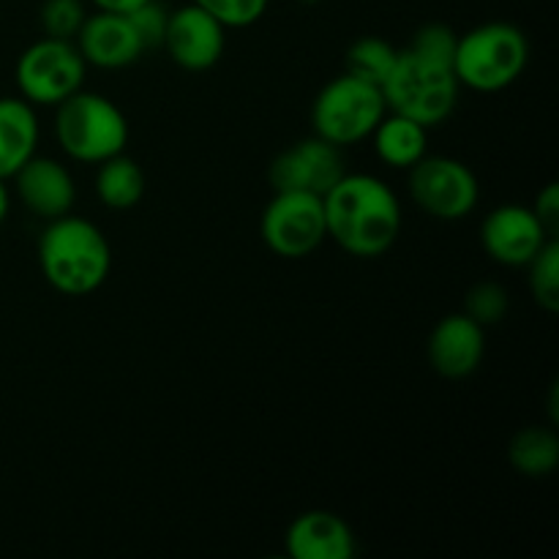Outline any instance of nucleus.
<instances>
[{
    "instance_id": "f257e3e1",
    "label": "nucleus",
    "mask_w": 559,
    "mask_h": 559,
    "mask_svg": "<svg viewBox=\"0 0 559 559\" xmlns=\"http://www.w3.org/2000/svg\"><path fill=\"white\" fill-rule=\"evenodd\" d=\"M322 207L328 238L358 260L388 254L402 235V200L377 175L344 173L322 194Z\"/></svg>"
},
{
    "instance_id": "f03ea898",
    "label": "nucleus",
    "mask_w": 559,
    "mask_h": 559,
    "mask_svg": "<svg viewBox=\"0 0 559 559\" xmlns=\"http://www.w3.org/2000/svg\"><path fill=\"white\" fill-rule=\"evenodd\" d=\"M36 257L49 287L69 298L96 293L112 267L109 240L91 218L74 213L47 222Z\"/></svg>"
},
{
    "instance_id": "7ed1b4c3",
    "label": "nucleus",
    "mask_w": 559,
    "mask_h": 559,
    "mask_svg": "<svg viewBox=\"0 0 559 559\" xmlns=\"http://www.w3.org/2000/svg\"><path fill=\"white\" fill-rule=\"evenodd\" d=\"M530 63V41L513 22H484L456 41L453 74L475 93H500L519 82Z\"/></svg>"
},
{
    "instance_id": "20e7f679",
    "label": "nucleus",
    "mask_w": 559,
    "mask_h": 559,
    "mask_svg": "<svg viewBox=\"0 0 559 559\" xmlns=\"http://www.w3.org/2000/svg\"><path fill=\"white\" fill-rule=\"evenodd\" d=\"M129 118L112 98L76 91L55 107V140L80 164H102L129 145Z\"/></svg>"
},
{
    "instance_id": "39448f33",
    "label": "nucleus",
    "mask_w": 559,
    "mask_h": 559,
    "mask_svg": "<svg viewBox=\"0 0 559 559\" xmlns=\"http://www.w3.org/2000/svg\"><path fill=\"white\" fill-rule=\"evenodd\" d=\"M456 74L448 66L429 63L418 55L402 49L391 76L382 82V98L391 112L413 118L415 123L435 129L445 123L459 102Z\"/></svg>"
},
{
    "instance_id": "423d86ee",
    "label": "nucleus",
    "mask_w": 559,
    "mask_h": 559,
    "mask_svg": "<svg viewBox=\"0 0 559 559\" xmlns=\"http://www.w3.org/2000/svg\"><path fill=\"white\" fill-rule=\"evenodd\" d=\"M385 112L382 87L344 71L314 96L311 131L344 151V147L369 140Z\"/></svg>"
},
{
    "instance_id": "0eeeda50",
    "label": "nucleus",
    "mask_w": 559,
    "mask_h": 559,
    "mask_svg": "<svg viewBox=\"0 0 559 559\" xmlns=\"http://www.w3.org/2000/svg\"><path fill=\"white\" fill-rule=\"evenodd\" d=\"M87 63L74 41L66 38H38L16 58L14 80L20 96L33 107H58L76 91H82Z\"/></svg>"
},
{
    "instance_id": "6e6552de",
    "label": "nucleus",
    "mask_w": 559,
    "mask_h": 559,
    "mask_svg": "<svg viewBox=\"0 0 559 559\" xmlns=\"http://www.w3.org/2000/svg\"><path fill=\"white\" fill-rule=\"evenodd\" d=\"M409 200L431 218L462 222L478 207L480 183L473 167L453 156L426 153L415 167L407 169Z\"/></svg>"
},
{
    "instance_id": "1a4fd4ad",
    "label": "nucleus",
    "mask_w": 559,
    "mask_h": 559,
    "mask_svg": "<svg viewBox=\"0 0 559 559\" xmlns=\"http://www.w3.org/2000/svg\"><path fill=\"white\" fill-rule=\"evenodd\" d=\"M262 243L282 260H304L328 240L322 197L311 191H273L260 218Z\"/></svg>"
},
{
    "instance_id": "9d476101",
    "label": "nucleus",
    "mask_w": 559,
    "mask_h": 559,
    "mask_svg": "<svg viewBox=\"0 0 559 559\" xmlns=\"http://www.w3.org/2000/svg\"><path fill=\"white\" fill-rule=\"evenodd\" d=\"M347 173L342 147L311 134L278 153L267 167V183L273 191H311L325 194Z\"/></svg>"
},
{
    "instance_id": "9b49d317",
    "label": "nucleus",
    "mask_w": 559,
    "mask_h": 559,
    "mask_svg": "<svg viewBox=\"0 0 559 559\" xmlns=\"http://www.w3.org/2000/svg\"><path fill=\"white\" fill-rule=\"evenodd\" d=\"M551 240L533 207L506 202L486 213L480 222V246L497 265L524 267Z\"/></svg>"
},
{
    "instance_id": "f8f14e48",
    "label": "nucleus",
    "mask_w": 559,
    "mask_h": 559,
    "mask_svg": "<svg viewBox=\"0 0 559 559\" xmlns=\"http://www.w3.org/2000/svg\"><path fill=\"white\" fill-rule=\"evenodd\" d=\"M162 47L183 71H207L222 60L227 27L197 3H186L169 11Z\"/></svg>"
},
{
    "instance_id": "ddd939ff",
    "label": "nucleus",
    "mask_w": 559,
    "mask_h": 559,
    "mask_svg": "<svg viewBox=\"0 0 559 559\" xmlns=\"http://www.w3.org/2000/svg\"><path fill=\"white\" fill-rule=\"evenodd\" d=\"M429 366L445 380H467L480 369L486 355V328L464 311L445 314L426 342Z\"/></svg>"
},
{
    "instance_id": "4468645a",
    "label": "nucleus",
    "mask_w": 559,
    "mask_h": 559,
    "mask_svg": "<svg viewBox=\"0 0 559 559\" xmlns=\"http://www.w3.org/2000/svg\"><path fill=\"white\" fill-rule=\"evenodd\" d=\"M76 49L87 66L102 71H120L134 66L145 52V44L136 36L129 14L98 11L87 14L74 38Z\"/></svg>"
},
{
    "instance_id": "2eb2a0df",
    "label": "nucleus",
    "mask_w": 559,
    "mask_h": 559,
    "mask_svg": "<svg viewBox=\"0 0 559 559\" xmlns=\"http://www.w3.org/2000/svg\"><path fill=\"white\" fill-rule=\"evenodd\" d=\"M14 191L27 213L52 222L74 211L76 183L63 162L52 156H33L14 173Z\"/></svg>"
},
{
    "instance_id": "dca6fc26",
    "label": "nucleus",
    "mask_w": 559,
    "mask_h": 559,
    "mask_svg": "<svg viewBox=\"0 0 559 559\" xmlns=\"http://www.w3.org/2000/svg\"><path fill=\"white\" fill-rule=\"evenodd\" d=\"M284 551L289 559H353L358 555V540L338 513L317 508L289 522Z\"/></svg>"
},
{
    "instance_id": "f3484780",
    "label": "nucleus",
    "mask_w": 559,
    "mask_h": 559,
    "mask_svg": "<svg viewBox=\"0 0 559 559\" xmlns=\"http://www.w3.org/2000/svg\"><path fill=\"white\" fill-rule=\"evenodd\" d=\"M38 115L22 96H0V178H14L16 169L38 151Z\"/></svg>"
},
{
    "instance_id": "a211bd4d",
    "label": "nucleus",
    "mask_w": 559,
    "mask_h": 559,
    "mask_svg": "<svg viewBox=\"0 0 559 559\" xmlns=\"http://www.w3.org/2000/svg\"><path fill=\"white\" fill-rule=\"evenodd\" d=\"M374 156L391 169H409L429 153V129L415 123L413 118L391 112L382 115L380 123L371 131Z\"/></svg>"
},
{
    "instance_id": "6ab92c4d",
    "label": "nucleus",
    "mask_w": 559,
    "mask_h": 559,
    "mask_svg": "<svg viewBox=\"0 0 559 559\" xmlns=\"http://www.w3.org/2000/svg\"><path fill=\"white\" fill-rule=\"evenodd\" d=\"M98 173L93 180L98 202L109 211H131L145 197V173L140 164L131 156L118 153V156L107 158V162L96 164Z\"/></svg>"
},
{
    "instance_id": "aec40b11",
    "label": "nucleus",
    "mask_w": 559,
    "mask_h": 559,
    "mask_svg": "<svg viewBox=\"0 0 559 559\" xmlns=\"http://www.w3.org/2000/svg\"><path fill=\"white\" fill-rule=\"evenodd\" d=\"M508 462L524 478H549L559 464V437L551 426H527L508 445Z\"/></svg>"
},
{
    "instance_id": "412c9836",
    "label": "nucleus",
    "mask_w": 559,
    "mask_h": 559,
    "mask_svg": "<svg viewBox=\"0 0 559 559\" xmlns=\"http://www.w3.org/2000/svg\"><path fill=\"white\" fill-rule=\"evenodd\" d=\"M399 52L402 49L393 47L391 41L380 36H360L358 41L349 44L347 49V74L358 76V80L380 85L391 76L393 66H396Z\"/></svg>"
},
{
    "instance_id": "4be33fe9",
    "label": "nucleus",
    "mask_w": 559,
    "mask_h": 559,
    "mask_svg": "<svg viewBox=\"0 0 559 559\" xmlns=\"http://www.w3.org/2000/svg\"><path fill=\"white\" fill-rule=\"evenodd\" d=\"M527 284L535 304L549 314L559 311V243L557 238L546 240L544 249L527 262Z\"/></svg>"
},
{
    "instance_id": "5701e85b",
    "label": "nucleus",
    "mask_w": 559,
    "mask_h": 559,
    "mask_svg": "<svg viewBox=\"0 0 559 559\" xmlns=\"http://www.w3.org/2000/svg\"><path fill=\"white\" fill-rule=\"evenodd\" d=\"M508 311H511V295L500 282L486 278V282L473 284L464 295V314L473 317L480 328L500 325Z\"/></svg>"
},
{
    "instance_id": "b1692460",
    "label": "nucleus",
    "mask_w": 559,
    "mask_h": 559,
    "mask_svg": "<svg viewBox=\"0 0 559 559\" xmlns=\"http://www.w3.org/2000/svg\"><path fill=\"white\" fill-rule=\"evenodd\" d=\"M459 33L445 22H426L415 31L413 41H409L407 52L418 55V58L429 60V63L448 66L453 69V55H456Z\"/></svg>"
},
{
    "instance_id": "393cba45",
    "label": "nucleus",
    "mask_w": 559,
    "mask_h": 559,
    "mask_svg": "<svg viewBox=\"0 0 559 559\" xmlns=\"http://www.w3.org/2000/svg\"><path fill=\"white\" fill-rule=\"evenodd\" d=\"M85 20V0H44L41 14H38L44 36L66 38V41H74Z\"/></svg>"
},
{
    "instance_id": "a878e982",
    "label": "nucleus",
    "mask_w": 559,
    "mask_h": 559,
    "mask_svg": "<svg viewBox=\"0 0 559 559\" xmlns=\"http://www.w3.org/2000/svg\"><path fill=\"white\" fill-rule=\"evenodd\" d=\"M191 3L216 16L227 31L229 27L240 31V27H251L254 22H260L271 0H191Z\"/></svg>"
},
{
    "instance_id": "bb28decb",
    "label": "nucleus",
    "mask_w": 559,
    "mask_h": 559,
    "mask_svg": "<svg viewBox=\"0 0 559 559\" xmlns=\"http://www.w3.org/2000/svg\"><path fill=\"white\" fill-rule=\"evenodd\" d=\"M129 20L131 25H134L136 36L145 44V49L162 47L164 33H167L169 9H164L158 0H145V3L136 5L134 11H129Z\"/></svg>"
},
{
    "instance_id": "cd10ccee",
    "label": "nucleus",
    "mask_w": 559,
    "mask_h": 559,
    "mask_svg": "<svg viewBox=\"0 0 559 559\" xmlns=\"http://www.w3.org/2000/svg\"><path fill=\"white\" fill-rule=\"evenodd\" d=\"M533 213L538 216V222L544 224L546 233L551 238H557L559 233V186L557 183H546L540 189V194L535 197L533 202Z\"/></svg>"
},
{
    "instance_id": "c85d7f7f",
    "label": "nucleus",
    "mask_w": 559,
    "mask_h": 559,
    "mask_svg": "<svg viewBox=\"0 0 559 559\" xmlns=\"http://www.w3.org/2000/svg\"><path fill=\"white\" fill-rule=\"evenodd\" d=\"M98 11H115V14H129L136 5H142L145 0H91Z\"/></svg>"
},
{
    "instance_id": "c756f323",
    "label": "nucleus",
    "mask_w": 559,
    "mask_h": 559,
    "mask_svg": "<svg viewBox=\"0 0 559 559\" xmlns=\"http://www.w3.org/2000/svg\"><path fill=\"white\" fill-rule=\"evenodd\" d=\"M9 207H11V191L9 186H5V180L0 178V224H3L5 216H9Z\"/></svg>"
},
{
    "instance_id": "7c9ffc66",
    "label": "nucleus",
    "mask_w": 559,
    "mask_h": 559,
    "mask_svg": "<svg viewBox=\"0 0 559 559\" xmlns=\"http://www.w3.org/2000/svg\"><path fill=\"white\" fill-rule=\"evenodd\" d=\"M298 3H304V5H314V3H320V0H298Z\"/></svg>"
}]
</instances>
